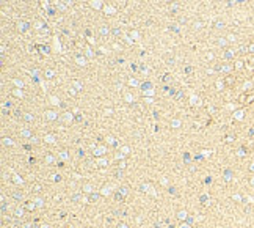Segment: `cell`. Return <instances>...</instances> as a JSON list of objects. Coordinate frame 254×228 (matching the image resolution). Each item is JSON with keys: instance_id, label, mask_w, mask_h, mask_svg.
I'll use <instances>...</instances> for the list:
<instances>
[{"instance_id": "5b68a950", "label": "cell", "mask_w": 254, "mask_h": 228, "mask_svg": "<svg viewBox=\"0 0 254 228\" xmlns=\"http://www.w3.org/2000/svg\"><path fill=\"white\" fill-rule=\"evenodd\" d=\"M105 11H107V13H113L115 10H113V8H112V6H107V8H105Z\"/></svg>"}, {"instance_id": "3957f363", "label": "cell", "mask_w": 254, "mask_h": 228, "mask_svg": "<svg viewBox=\"0 0 254 228\" xmlns=\"http://www.w3.org/2000/svg\"><path fill=\"white\" fill-rule=\"evenodd\" d=\"M101 33L105 36V35H108V29H107V27H102V29H101Z\"/></svg>"}, {"instance_id": "52a82bcc", "label": "cell", "mask_w": 254, "mask_h": 228, "mask_svg": "<svg viewBox=\"0 0 254 228\" xmlns=\"http://www.w3.org/2000/svg\"><path fill=\"white\" fill-rule=\"evenodd\" d=\"M14 95H16V96H22V91H19V90H16V91H14Z\"/></svg>"}, {"instance_id": "6da1fadb", "label": "cell", "mask_w": 254, "mask_h": 228, "mask_svg": "<svg viewBox=\"0 0 254 228\" xmlns=\"http://www.w3.org/2000/svg\"><path fill=\"white\" fill-rule=\"evenodd\" d=\"M91 5L94 8H99V6H101V0H91Z\"/></svg>"}, {"instance_id": "8992f818", "label": "cell", "mask_w": 254, "mask_h": 228, "mask_svg": "<svg viewBox=\"0 0 254 228\" xmlns=\"http://www.w3.org/2000/svg\"><path fill=\"white\" fill-rule=\"evenodd\" d=\"M74 87L75 88H82V84H80V82H74Z\"/></svg>"}, {"instance_id": "ba28073f", "label": "cell", "mask_w": 254, "mask_h": 228, "mask_svg": "<svg viewBox=\"0 0 254 228\" xmlns=\"http://www.w3.org/2000/svg\"><path fill=\"white\" fill-rule=\"evenodd\" d=\"M14 84H16V85H19V87H22V85H24L21 80H14Z\"/></svg>"}, {"instance_id": "277c9868", "label": "cell", "mask_w": 254, "mask_h": 228, "mask_svg": "<svg viewBox=\"0 0 254 228\" xmlns=\"http://www.w3.org/2000/svg\"><path fill=\"white\" fill-rule=\"evenodd\" d=\"M129 84H130V85H137L138 82H137V79H130V80H129Z\"/></svg>"}, {"instance_id": "9c48e42d", "label": "cell", "mask_w": 254, "mask_h": 228, "mask_svg": "<svg viewBox=\"0 0 254 228\" xmlns=\"http://www.w3.org/2000/svg\"><path fill=\"white\" fill-rule=\"evenodd\" d=\"M215 25H216V29H221V27H223V22H216Z\"/></svg>"}, {"instance_id": "7a4b0ae2", "label": "cell", "mask_w": 254, "mask_h": 228, "mask_svg": "<svg viewBox=\"0 0 254 228\" xmlns=\"http://www.w3.org/2000/svg\"><path fill=\"white\" fill-rule=\"evenodd\" d=\"M77 63H79V65H80V66H83V65H85V63H86V61H85V58H82V57H79V58H77Z\"/></svg>"}, {"instance_id": "30bf717a", "label": "cell", "mask_w": 254, "mask_h": 228, "mask_svg": "<svg viewBox=\"0 0 254 228\" xmlns=\"http://www.w3.org/2000/svg\"><path fill=\"white\" fill-rule=\"evenodd\" d=\"M86 55H88V57H93V52H91V50H89V49H88V50H86Z\"/></svg>"}]
</instances>
